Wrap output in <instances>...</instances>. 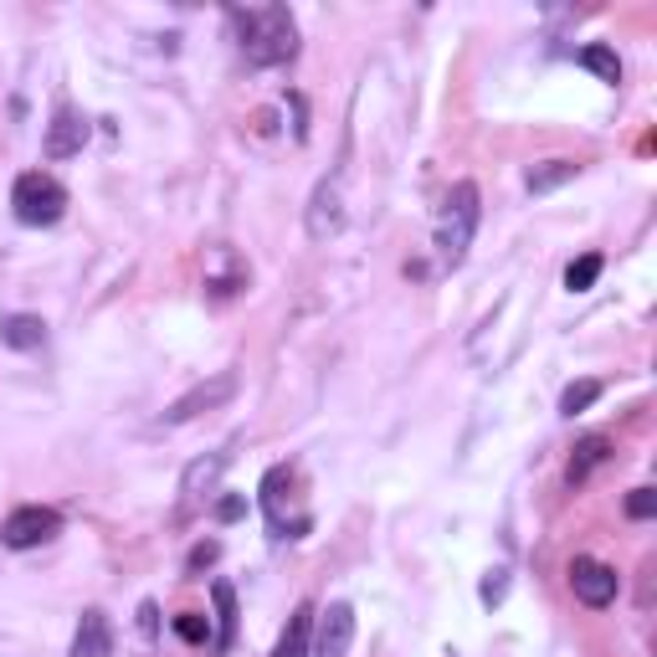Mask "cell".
Segmentation results:
<instances>
[{
	"label": "cell",
	"mask_w": 657,
	"mask_h": 657,
	"mask_svg": "<svg viewBox=\"0 0 657 657\" xmlns=\"http://www.w3.org/2000/svg\"><path fill=\"white\" fill-rule=\"evenodd\" d=\"M221 560V540H201L196 550H190V560H186V571L196 575V571H206V565H216Z\"/></svg>",
	"instance_id": "obj_23"
},
{
	"label": "cell",
	"mask_w": 657,
	"mask_h": 657,
	"mask_svg": "<svg viewBox=\"0 0 657 657\" xmlns=\"http://www.w3.org/2000/svg\"><path fill=\"white\" fill-rule=\"evenodd\" d=\"M657 514V489H632L626 493V519H653Z\"/></svg>",
	"instance_id": "obj_22"
},
{
	"label": "cell",
	"mask_w": 657,
	"mask_h": 657,
	"mask_svg": "<svg viewBox=\"0 0 657 657\" xmlns=\"http://www.w3.org/2000/svg\"><path fill=\"white\" fill-rule=\"evenodd\" d=\"M571 590H575V601H586L590 611H607L611 601H617V590H622V575L611 571V565H601V560L575 555L571 560Z\"/></svg>",
	"instance_id": "obj_6"
},
{
	"label": "cell",
	"mask_w": 657,
	"mask_h": 657,
	"mask_svg": "<svg viewBox=\"0 0 657 657\" xmlns=\"http://www.w3.org/2000/svg\"><path fill=\"white\" fill-rule=\"evenodd\" d=\"M478 216H483V196H478V186H472V180H457V186L447 190L442 211H437V232H432V247H437L442 268H462L472 236H478Z\"/></svg>",
	"instance_id": "obj_2"
},
{
	"label": "cell",
	"mask_w": 657,
	"mask_h": 657,
	"mask_svg": "<svg viewBox=\"0 0 657 657\" xmlns=\"http://www.w3.org/2000/svg\"><path fill=\"white\" fill-rule=\"evenodd\" d=\"M478 596H483L489 607H498V601H504V596H508V571H504V565H498V571H489V580H483V590H478Z\"/></svg>",
	"instance_id": "obj_24"
},
{
	"label": "cell",
	"mask_w": 657,
	"mask_h": 657,
	"mask_svg": "<svg viewBox=\"0 0 657 657\" xmlns=\"http://www.w3.org/2000/svg\"><path fill=\"white\" fill-rule=\"evenodd\" d=\"M226 462H232L226 453H211V457H196V462H190L186 478H180V514H186L190 504H201L206 493L216 489V478L226 472Z\"/></svg>",
	"instance_id": "obj_12"
},
{
	"label": "cell",
	"mask_w": 657,
	"mask_h": 657,
	"mask_svg": "<svg viewBox=\"0 0 657 657\" xmlns=\"http://www.w3.org/2000/svg\"><path fill=\"white\" fill-rule=\"evenodd\" d=\"M175 637L190 642V647H206V642H211V622H206L201 611H180V617H175Z\"/></svg>",
	"instance_id": "obj_21"
},
{
	"label": "cell",
	"mask_w": 657,
	"mask_h": 657,
	"mask_svg": "<svg viewBox=\"0 0 657 657\" xmlns=\"http://www.w3.org/2000/svg\"><path fill=\"white\" fill-rule=\"evenodd\" d=\"M242 283H247V268L236 262L232 247H216L211 262H206V288H216V293H236Z\"/></svg>",
	"instance_id": "obj_17"
},
{
	"label": "cell",
	"mask_w": 657,
	"mask_h": 657,
	"mask_svg": "<svg viewBox=\"0 0 657 657\" xmlns=\"http://www.w3.org/2000/svg\"><path fill=\"white\" fill-rule=\"evenodd\" d=\"M575 175H580V165H575V160H544V165H529L524 186H529V196H550V190L571 186Z\"/></svg>",
	"instance_id": "obj_16"
},
{
	"label": "cell",
	"mask_w": 657,
	"mask_h": 657,
	"mask_svg": "<svg viewBox=\"0 0 657 657\" xmlns=\"http://www.w3.org/2000/svg\"><path fill=\"white\" fill-rule=\"evenodd\" d=\"M354 642V607L350 601H335L314 622V642H308V657H344Z\"/></svg>",
	"instance_id": "obj_7"
},
{
	"label": "cell",
	"mask_w": 657,
	"mask_h": 657,
	"mask_svg": "<svg viewBox=\"0 0 657 657\" xmlns=\"http://www.w3.org/2000/svg\"><path fill=\"white\" fill-rule=\"evenodd\" d=\"M216 519H221V524L247 519V498H242V493H226V498H216Z\"/></svg>",
	"instance_id": "obj_25"
},
{
	"label": "cell",
	"mask_w": 657,
	"mask_h": 657,
	"mask_svg": "<svg viewBox=\"0 0 657 657\" xmlns=\"http://www.w3.org/2000/svg\"><path fill=\"white\" fill-rule=\"evenodd\" d=\"M232 396H236V371H216V375H206V380H196L180 401H169V411L160 417V422L186 426V422H196V417H206V411H221Z\"/></svg>",
	"instance_id": "obj_4"
},
{
	"label": "cell",
	"mask_w": 657,
	"mask_h": 657,
	"mask_svg": "<svg viewBox=\"0 0 657 657\" xmlns=\"http://www.w3.org/2000/svg\"><path fill=\"white\" fill-rule=\"evenodd\" d=\"M344 226V196H339V180H319L314 196H308V236L314 242H329V236Z\"/></svg>",
	"instance_id": "obj_9"
},
{
	"label": "cell",
	"mask_w": 657,
	"mask_h": 657,
	"mask_svg": "<svg viewBox=\"0 0 657 657\" xmlns=\"http://www.w3.org/2000/svg\"><path fill=\"white\" fill-rule=\"evenodd\" d=\"M0 344L5 350H42L47 344V319L42 314H5L0 319Z\"/></svg>",
	"instance_id": "obj_13"
},
{
	"label": "cell",
	"mask_w": 657,
	"mask_h": 657,
	"mask_svg": "<svg viewBox=\"0 0 657 657\" xmlns=\"http://www.w3.org/2000/svg\"><path fill=\"white\" fill-rule=\"evenodd\" d=\"M575 62H580L586 72H596L601 83H622V62H617V51L601 47V42H590V47H580V51H575Z\"/></svg>",
	"instance_id": "obj_18"
},
{
	"label": "cell",
	"mask_w": 657,
	"mask_h": 657,
	"mask_svg": "<svg viewBox=\"0 0 657 657\" xmlns=\"http://www.w3.org/2000/svg\"><path fill=\"white\" fill-rule=\"evenodd\" d=\"M607 457H611V442L601 437V432H596V437H580V442H575V453H571V468H565V483L580 489V483H586V478L601 468Z\"/></svg>",
	"instance_id": "obj_14"
},
{
	"label": "cell",
	"mask_w": 657,
	"mask_h": 657,
	"mask_svg": "<svg viewBox=\"0 0 657 657\" xmlns=\"http://www.w3.org/2000/svg\"><path fill=\"white\" fill-rule=\"evenodd\" d=\"M57 535H62V514H57V508H42V504L16 508L11 519L0 524V540L11 544V550H36V544H51Z\"/></svg>",
	"instance_id": "obj_5"
},
{
	"label": "cell",
	"mask_w": 657,
	"mask_h": 657,
	"mask_svg": "<svg viewBox=\"0 0 657 657\" xmlns=\"http://www.w3.org/2000/svg\"><path fill=\"white\" fill-rule=\"evenodd\" d=\"M68 657H114V622H108V611H98V607L83 611Z\"/></svg>",
	"instance_id": "obj_10"
},
{
	"label": "cell",
	"mask_w": 657,
	"mask_h": 657,
	"mask_svg": "<svg viewBox=\"0 0 657 657\" xmlns=\"http://www.w3.org/2000/svg\"><path fill=\"white\" fill-rule=\"evenodd\" d=\"M11 211H16L21 226H57L68 216V186L51 180L47 169H26L11 186Z\"/></svg>",
	"instance_id": "obj_3"
},
{
	"label": "cell",
	"mask_w": 657,
	"mask_h": 657,
	"mask_svg": "<svg viewBox=\"0 0 657 657\" xmlns=\"http://www.w3.org/2000/svg\"><path fill=\"white\" fill-rule=\"evenodd\" d=\"M211 607H216V632H211V657H226L236 647V590L232 580H211Z\"/></svg>",
	"instance_id": "obj_11"
},
{
	"label": "cell",
	"mask_w": 657,
	"mask_h": 657,
	"mask_svg": "<svg viewBox=\"0 0 657 657\" xmlns=\"http://www.w3.org/2000/svg\"><path fill=\"white\" fill-rule=\"evenodd\" d=\"M242 57L253 68H288L298 57V21L288 5H253V11H232Z\"/></svg>",
	"instance_id": "obj_1"
},
{
	"label": "cell",
	"mask_w": 657,
	"mask_h": 657,
	"mask_svg": "<svg viewBox=\"0 0 657 657\" xmlns=\"http://www.w3.org/2000/svg\"><path fill=\"white\" fill-rule=\"evenodd\" d=\"M87 114L83 108H72V103H62L57 114H51V124H47V160H72V154H83V144H87Z\"/></svg>",
	"instance_id": "obj_8"
},
{
	"label": "cell",
	"mask_w": 657,
	"mask_h": 657,
	"mask_svg": "<svg viewBox=\"0 0 657 657\" xmlns=\"http://www.w3.org/2000/svg\"><path fill=\"white\" fill-rule=\"evenodd\" d=\"M601 401V380H571V386L560 390V417H580V411H590V406Z\"/></svg>",
	"instance_id": "obj_19"
},
{
	"label": "cell",
	"mask_w": 657,
	"mask_h": 657,
	"mask_svg": "<svg viewBox=\"0 0 657 657\" xmlns=\"http://www.w3.org/2000/svg\"><path fill=\"white\" fill-rule=\"evenodd\" d=\"M308 642H314V601H304V607L288 617L283 637H278V647H272V657H308Z\"/></svg>",
	"instance_id": "obj_15"
},
{
	"label": "cell",
	"mask_w": 657,
	"mask_h": 657,
	"mask_svg": "<svg viewBox=\"0 0 657 657\" xmlns=\"http://www.w3.org/2000/svg\"><path fill=\"white\" fill-rule=\"evenodd\" d=\"M139 626H144V637H154V632H160V607H154V601H144V607H139Z\"/></svg>",
	"instance_id": "obj_26"
},
{
	"label": "cell",
	"mask_w": 657,
	"mask_h": 657,
	"mask_svg": "<svg viewBox=\"0 0 657 657\" xmlns=\"http://www.w3.org/2000/svg\"><path fill=\"white\" fill-rule=\"evenodd\" d=\"M601 268H607V257H601V253L575 257L571 268H565V288H571V293H590V288H596V278H601Z\"/></svg>",
	"instance_id": "obj_20"
}]
</instances>
